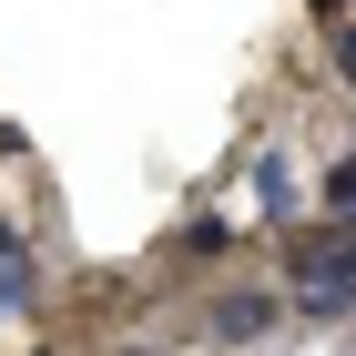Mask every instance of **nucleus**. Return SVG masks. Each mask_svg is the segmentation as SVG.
Here are the masks:
<instances>
[{
    "instance_id": "nucleus-5",
    "label": "nucleus",
    "mask_w": 356,
    "mask_h": 356,
    "mask_svg": "<svg viewBox=\"0 0 356 356\" xmlns=\"http://www.w3.org/2000/svg\"><path fill=\"white\" fill-rule=\"evenodd\" d=\"M336 72L356 82V21H336Z\"/></svg>"
},
{
    "instance_id": "nucleus-3",
    "label": "nucleus",
    "mask_w": 356,
    "mask_h": 356,
    "mask_svg": "<svg viewBox=\"0 0 356 356\" xmlns=\"http://www.w3.org/2000/svg\"><path fill=\"white\" fill-rule=\"evenodd\" d=\"M41 305V285H31V254L21 245H0V316H31Z\"/></svg>"
},
{
    "instance_id": "nucleus-6",
    "label": "nucleus",
    "mask_w": 356,
    "mask_h": 356,
    "mask_svg": "<svg viewBox=\"0 0 356 356\" xmlns=\"http://www.w3.org/2000/svg\"><path fill=\"white\" fill-rule=\"evenodd\" d=\"M316 10H346V0H316Z\"/></svg>"
},
{
    "instance_id": "nucleus-4",
    "label": "nucleus",
    "mask_w": 356,
    "mask_h": 356,
    "mask_svg": "<svg viewBox=\"0 0 356 356\" xmlns=\"http://www.w3.org/2000/svg\"><path fill=\"white\" fill-rule=\"evenodd\" d=\"M316 214H326V224H356V153L326 173V184H316Z\"/></svg>"
},
{
    "instance_id": "nucleus-1",
    "label": "nucleus",
    "mask_w": 356,
    "mask_h": 356,
    "mask_svg": "<svg viewBox=\"0 0 356 356\" xmlns=\"http://www.w3.org/2000/svg\"><path fill=\"white\" fill-rule=\"evenodd\" d=\"M285 285H296V305H305V316H346V305H356V224L296 234V254H285Z\"/></svg>"
},
{
    "instance_id": "nucleus-2",
    "label": "nucleus",
    "mask_w": 356,
    "mask_h": 356,
    "mask_svg": "<svg viewBox=\"0 0 356 356\" xmlns=\"http://www.w3.org/2000/svg\"><path fill=\"white\" fill-rule=\"evenodd\" d=\"M254 214H265V224H296V214H305V173H296V153H254Z\"/></svg>"
}]
</instances>
